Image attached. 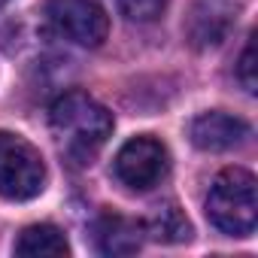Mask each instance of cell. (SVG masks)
Listing matches in <instances>:
<instances>
[{
    "label": "cell",
    "instance_id": "1",
    "mask_svg": "<svg viewBox=\"0 0 258 258\" xmlns=\"http://www.w3.org/2000/svg\"><path fill=\"white\" fill-rule=\"evenodd\" d=\"M49 124L64 158H70L79 167L91 164L112 134L109 109L94 97H88L85 91L61 94L49 109Z\"/></svg>",
    "mask_w": 258,
    "mask_h": 258
},
{
    "label": "cell",
    "instance_id": "2",
    "mask_svg": "<svg viewBox=\"0 0 258 258\" xmlns=\"http://www.w3.org/2000/svg\"><path fill=\"white\" fill-rule=\"evenodd\" d=\"M207 219L228 237H249L258 225L255 176L243 167L222 170L207 195Z\"/></svg>",
    "mask_w": 258,
    "mask_h": 258
},
{
    "label": "cell",
    "instance_id": "3",
    "mask_svg": "<svg viewBox=\"0 0 258 258\" xmlns=\"http://www.w3.org/2000/svg\"><path fill=\"white\" fill-rule=\"evenodd\" d=\"M46 188V164L40 149L10 131H0V198L31 201Z\"/></svg>",
    "mask_w": 258,
    "mask_h": 258
},
{
    "label": "cell",
    "instance_id": "4",
    "mask_svg": "<svg viewBox=\"0 0 258 258\" xmlns=\"http://www.w3.org/2000/svg\"><path fill=\"white\" fill-rule=\"evenodd\" d=\"M112 170L118 176L121 185L134 188V191H149L155 188L167 170H170V155H167V146L149 134L143 137H131L118 152H115V161H112Z\"/></svg>",
    "mask_w": 258,
    "mask_h": 258
},
{
    "label": "cell",
    "instance_id": "5",
    "mask_svg": "<svg viewBox=\"0 0 258 258\" xmlns=\"http://www.w3.org/2000/svg\"><path fill=\"white\" fill-rule=\"evenodd\" d=\"M46 19L61 37L85 49H97L109 34V16L100 0H46Z\"/></svg>",
    "mask_w": 258,
    "mask_h": 258
},
{
    "label": "cell",
    "instance_id": "6",
    "mask_svg": "<svg viewBox=\"0 0 258 258\" xmlns=\"http://www.w3.org/2000/svg\"><path fill=\"white\" fill-rule=\"evenodd\" d=\"M188 134H191V143L204 152H228V149H237L249 137V124L231 112L210 109L191 121Z\"/></svg>",
    "mask_w": 258,
    "mask_h": 258
},
{
    "label": "cell",
    "instance_id": "7",
    "mask_svg": "<svg viewBox=\"0 0 258 258\" xmlns=\"http://www.w3.org/2000/svg\"><path fill=\"white\" fill-rule=\"evenodd\" d=\"M94 240L103 255H134L143 246V225L134 219L106 213L94 225Z\"/></svg>",
    "mask_w": 258,
    "mask_h": 258
},
{
    "label": "cell",
    "instance_id": "8",
    "mask_svg": "<svg viewBox=\"0 0 258 258\" xmlns=\"http://www.w3.org/2000/svg\"><path fill=\"white\" fill-rule=\"evenodd\" d=\"M16 255H22V258H64V255H70V243L58 225H31L19 234Z\"/></svg>",
    "mask_w": 258,
    "mask_h": 258
},
{
    "label": "cell",
    "instance_id": "9",
    "mask_svg": "<svg viewBox=\"0 0 258 258\" xmlns=\"http://www.w3.org/2000/svg\"><path fill=\"white\" fill-rule=\"evenodd\" d=\"M143 234H149L152 240H161V243H182L191 237V225H188L185 213L173 201H167L152 210V216L143 225Z\"/></svg>",
    "mask_w": 258,
    "mask_h": 258
},
{
    "label": "cell",
    "instance_id": "10",
    "mask_svg": "<svg viewBox=\"0 0 258 258\" xmlns=\"http://www.w3.org/2000/svg\"><path fill=\"white\" fill-rule=\"evenodd\" d=\"M115 4L131 22H155L167 10V0H115Z\"/></svg>",
    "mask_w": 258,
    "mask_h": 258
},
{
    "label": "cell",
    "instance_id": "11",
    "mask_svg": "<svg viewBox=\"0 0 258 258\" xmlns=\"http://www.w3.org/2000/svg\"><path fill=\"white\" fill-rule=\"evenodd\" d=\"M237 79L243 82V88L249 91V94H255V43L249 40L246 43V49H243V55H240V67H237Z\"/></svg>",
    "mask_w": 258,
    "mask_h": 258
},
{
    "label": "cell",
    "instance_id": "12",
    "mask_svg": "<svg viewBox=\"0 0 258 258\" xmlns=\"http://www.w3.org/2000/svg\"><path fill=\"white\" fill-rule=\"evenodd\" d=\"M7 4H10V0H0V7H7Z\"/></svg>",
    "mask_w": 258,
    "mask_h": 258
}]
</instances>
